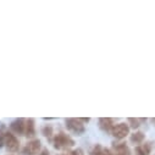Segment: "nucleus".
I'll return each mask as SVG.
<instances>
[{
  "instance_id": "1",
  "label": "nucleus",
  "mask_w": 155,
  "mask_h": 155,
  "mask_svg": "<svg viewBox=\"0 0 155 155\" xmlns=\"http://www.w3.org/2000/svg\"><path fill=\"white\" fill-rule=\"evenodd\" d=\"M53 147L56 149V150H70L71 148H73L74 147V139L70 136V134H67V133H65V132H60V133H58V134H55L54 137H53Z\"/></svg>"
},
{
  "instance_id": "2",
  "label": "nucleus",
  "mask_w": 155,
  "mask_h": 155,
  "mask_svg": "<svg viewBox=\"0 0 155 155\" xmlns=\"http://www.w3.org/2000/svg\"><path fill=\"white\" fill-rule=\"evenodd\" d=\"M65 126L71 133H73L76 136H82L86 132V125L82 124L80 121V119L68 117L65 120Z\"/></svg>"
},
{
  "instance_id": "3",
  "label": "nucleus",
  "mask_w": 155,
  "mask_h": 155,
  "mask_svg": "<svg viewBox=\"0 0 155 155\" xmlns=\"http://www.w3.org/2000/svg\"><path fill=\"white\" fill-rule=\"evenodd\" d=\"M4 145L8 149V151L17 153L20 149V140L12 132L5 131L4 132Z\"/></svg>"
},
{
  "instance_id": "4",
  "label": "nucleus",
  "mask_w": 155,
  "mask_h": 155,
  "mask_svg": "<svg viewBox=\"0 0 155 155\" xmlns=\"http://www.w3.org/2000/svg\"><path fill=\"white\" fill-rule=\"evenodd\" d=\"M130 130L131 128H130V126L126 122H121V124H116L110 133H111V136L115 139L122 140V139H125L130 134Z\"/></svg>"
},
{
  "instance_id": "5",
  "label": "nucleus",
  "mask_w": 155,
  "mask_h": 155,
  "mask_svg": "<svg viewBox=\"0 0 155 155\" xmlns=\"http://www.w3.org/2000/svg\"><path fill=\"white\" fill-rule=\"evenodd\" d=\"M42 151V142L41 139L29 140L22 149V155H38Z\"/></svg>"
},
{
  "instance_id": "6",
  "label": "nucleus",
  "mask_w": 155,
  "mask_h": 155,
  "mask_svg": "<svg viewBox=\"0 0 155 155\" xmlns=\"http://www.w3.org/2000/svg\"><path fill=\"white\" fill-rule=\"evenodd\" d=\"M10 130L12 133L16 134H23L25 136V131H26V119H16L10 124Z\"/></svg>"
},
{
  "instance_id": "7",
  "label": "nucleus",
  "mask_w": 155,
  "mask_h": 155,
  "mask_svg": "<svg viewBox=\"0 0 155 155\" xmlns=\"http://www.w3.org/2000/svg\"><path fill=\"white\" fill-rule=\"evenodd\" d=\"M112 155H132V153L126 143L120 142L112 144Z\"/></svg>"
},
{
  "instance_id": "8",
  "label": "nucleus",
  "mask_w": 155,
  "mask_h": 155,
  "mask_svg": "<svg viewBox=\"0 0 155 155\" xmlns=\"http://www.w3.org/2000/svg\"><path fill=\"white\" fill-rule=\"evenodd\" d=\"M98 125L103 132H111V130L115 126L114 119H111V117H100L98 120Z\"/></svg>"
},
{
  "instance_id": "9",
  "label": "nucleus",
  "mask_w": 155,
  "mask_h": 155,
  "mask_svg": "<svg viewBox=\"0 0 155 155\" xmlns=\"http://www.w3.org/2000/svg\"><path fill=\"white\" fill-rule=\"evenodd\" d=\"M25 136L27 138H34V136H35V120L34 119H26Z\"/></svg>"
},
{
  "instance_id": "10",
  "label": "nucleus",
  "mask_w": 155,
  "mask_h": 155,
  "mask_svg": "<svg viewBox=\"0 0 155 155\" xmlns=\"http://www.w3.org/2000/svg\"><path fill=\"white\" fill-rule=\"evenodd\" d=\"M144 140H145V134L140 131H136L130 136V142L134 145H140L144 143Z\"/></svg>"
},
{
  "instance_id": "11",
  "label": "nucleus",
  "mask_w": 155,
  "mask_h": 155,
  "mask_svg": "<svg viewBox=\"0 0 155 155\" xmlns=\"http://www.w3.org/2000/svg\"><path fill=\"white\" fill-rule=\"evenodd\" d=\"M151 151V143L150 142H145L140 145H137L134 149L136 155H149Z\"/></svg>"
},
{
  "instance_id": "12",
  "label": "nucleus",
  "mask_w": 155,
  "mask_h": 155,
  "mask_svg": "<svg viewBox=\"0 0 155 155\" xmlns=\"http://www.w3.org/2000/svg\"><path fill=\"white\" fill-rule=\"evenodd\" d=\"M42 134L49 139V140H53V134H54V128L51 125H44L42 127Z\"/></svg>"
},
{
  "instance_id": "13",
  "label": "nucleus",
  "mask_w": 155,
  "mask_h": 155,
  "mask_svg": "<svg viewBox=\"0 0 155 155\" xmlns=\"http://www.w3.org/2000/svg\"><path fill=\"white\" fill-rule=\"evenodd\" d=\"M127 125L130 126V128L137 130L140 126V121H139V119H136V117H128L127 119Z\"/></svg>"
},
{
  "instance_id": "14",
  "label": "nucleus",
  "mask_w": 155,
  "mask_h": 155,
  "mask_svg": "<svg viewBox=\"0 0 155 155\" xmlns=\"http://www.w3.org/2000/svg\"><path fill=\"white\" fill-rule=\"evenodd\" d=\"M65 155H84V151L81 149V148H77V149H72V150H68L66 153H64Z\"/></svg>"
},
{
  "instance_id": "15",
  "label": "nucleus",
  "mask_w": 155,
  "mask_h": 155,
  "mask_svg": "<svg viewBox=\"0 0 155 155\" xmlns=\"http://www.w3.org/2000/svg\"><path fill=\"white\" fill-rule=\"evenodd\" d=\"M104 149V147H101L100 144H95L94 147H93V149L91 150V155H99L100 153H101V150Z\"/></svg>"
},
{
  "instance_id": "16",
  "label": "nucleus",
  "mask_w": 155,
  "mask_h": 155,
  "mask_svg": "<svg viewBox=\"0 0 155 155\" xmlns=\"http://www.w3.org/2000/svg\"><path fill=\"white\" fill-rule=\"evenodd\" d=\"M99 155H112V151H111L110 149H106V148H104Z\"/></svg>"
},
{
  "instance_id": "17",
  "label": "nucleus",
  "mask_w": 155,
  "mask_h": 155,
  "mask_svg": "<svg viewBox=\"0 0 155 155\" xmlns=\"http://www.w3.org/2000/svg\"><path fill=\"white\" fill-rule=\"evenodd\" d=\"M78 119H80V121H81L82 124H84V125H87V124L91 122V120H92L91 117H78Z\"/></svg>"
},
{
  "instance_id": "18",
  "label": "nucleus",
  "mask_w": 155,
  "mask_h": 155,
  "mask_svg": "<svg viewBox=\"0 0 155 155\" xmlns=\"http://www.w3.org/2000/svg\"><path fill=\"white\" fill-rule=\"evenodd\" d=\"M49 154H50V153H49V150H48V149H43V150H42L39 154H38V155H49Z\"/></svg>"
},
{
  "instance_id": "19",
  "label": "nucleus",
  "mask_w": 155,
  "mask_h": 155,
  "mask_svg": "<svg viewBox=\"0 0 155 155\" xmlns=\"http://www.w3.org/2000/svg\"><path fill=\"white\" fill-rule=\"evenodd\" d=\"M151 122L154 124V126H155V119H151Z\"/></svg>"
},
{
  "instance_id": "20",
  "label": "nucleus",
  "mask_w": 155,
  "mask_h": 155,
  "mask_svg": "<svg viewBox=\"0 0 155 155\" xmlns=\"http://www.w3.org/2000/svg\"><path fill=\"white\" fill-rule=\"evenodd\" d=\"M60 155H65V154H64V153H62V154H60Z\"/></svg>"
}]
</instances>
